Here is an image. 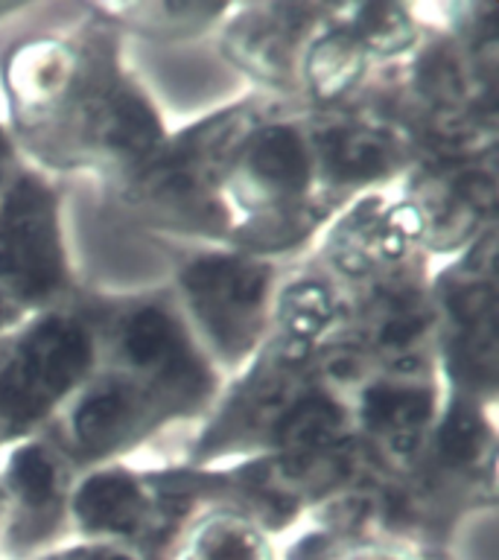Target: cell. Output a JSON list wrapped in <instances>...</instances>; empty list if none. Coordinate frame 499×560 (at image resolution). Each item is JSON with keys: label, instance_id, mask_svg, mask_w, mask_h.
Returning a JSON list of instances; mask_svg holds the SVG:
<instances>
[{"label": "cell", "instance_id": "1", "mask_svg": "<svg viewBox=\"0 0 499 560\" xmlns=\"http://www.w3.org/2000/svg\"><path fill=\"white\" fill-rule=\"evenodd\" d=\"M0 280L30 301L61 283L56 205L35 178H15L0 205Z\"/></svg>", "mask_w": 499, "mask_h": 560}, {"label": "cell", "instance_id": "2", "mask_svg": "<svg viewBox=\"0 0 499 560\" xmlns=\"http://www.w3.org/2000/svg\"><path fill=\"white\" fill-rule=\"evenodd\" d=\"M91 362L85 330L70 322H47L24 341L0 376V418L26 427L50 409Z\"/></svg>", "mask_w": 499, "mask_h": 560}, {"label": "cell", "instance_id": "3", "mask_svg": "<svg viewBox=\"0 0 499 560\" xmlns=\"http://www.w3.org/2000/svg\"><path fill=\"white\" fill-rule=\"evenodd\" d=\"M269 278L252 260H219L196 262L187 275L193 306L205 322L213 339L228 350H245L257 327L263 298Z\"/></svg>", "mask_w": 499, "mask_h": 560}, {"label": "cell", "instance_id": "4", "mask_svg": "<svg viewBox=\"0 0 499 560\" xmlns=\"http://www.w3.org/2000/svg\"><path fill=\"white\" fill-rule=\"evenodd\" d=\"M310 178V152L292 129H269L254 140L240 164V199L275 208L301 192Z\"/></svg>", "mask_w": 499, "mask_h": 560}, {"label": "cell", "instance_id": "5", "mask_svg": "<svg viewBox=\"0 0 499 560\" xmlns=\"http://www.w3.org/2000/svg\"><path fill=\"white\" fill-rule=\"evenodd\" d=\"M79 528L96 540L129 542L140 537L147 525V497L120 472H103L82 485L73 502Z\"/></svg>", "mask_w": 499, "mask_h": 560}, {"label": "cell", "instance_id": "6", "mask_svg": "<svg viewBox=\"0 0 499 560\" xmlns=\"http://www.w3.org/2000/svg\"><path fill=\"white\" fill-rule=\"evenodd\" d=\"M138 418L140 402L135 392L120 383H108L79 402L73 429H77V438L85 446L105 450V446H114L129 435V429L135 427Z\"/></svg>", "mask_w": 499, "mask_h": 560}, {"label": "cell", "instance_id": "7", "mask_svg": "<svg viewBox=\"0 0 499 560\" xmlns=\"http://www.w3.org/2000/svg\"><path fill=\"white\" fill-rule=\"evenodd\" d=\"M73 77V52L56 42L30 44L12 61V85L26 105L56 103L70 88Z\"/></svg>", "mask_w": 499, "mask_h": 560}, {"label": "cell", "instance_id": "8", "mask_svg": "<svg viewBox=\"0 0 499 560\" xmlns=\"http://www.w3.org/2000/svg\"><path fill=\"white\" fill-rule=\"evenodd\" d=\"M175 560H275L269 540L240 516H213L184 540Z\"/></svg>", "mask_w": 499, "mask_h": 560}, {"label": "cell", "instance_id": "9", "mask_svg": "<svg viewBox=\"0 0 499 560\" xmlns=\"http://www.w3.org/2000/svg\"><path fill=\"white\" fill-rule=\"evenodd\" d=\"M324 161L330 164L336 178L365 182L383 175L394 164L392 140L365 129L336 131L324 140Z\"/></svg>", "mask_w": 499, "mask_h": 560}, {"label": "cell", "instance_id": "10", "mask_svg": "<svg viewBox=\"0 0 499 560\" xmlns=\"http://www.w3.org/2000/svg\"><path fill=\"white\" fill-rule=\"evenodd\" d=\"M362 44L348 33L327 35L310 52V79L322 94H339L357 77Z\"/></svg>", "mask_w": 499, "mask_h": 560}, {"label": "cell", "instance_id": "11", "mask_svg": "<svg viewBox=\"0 0 499 560\" xmlns=\"http://www.w3.org/2000/svg\"><path fill=\"white\" fill-rule=\"evenodd\" d=\"M429 415V397L415 388H383L365 400V418L385 432H411Z\"/></svg>", "mask_w": 499, "mask_h": 560}, {"label": "cell", "instance_id": "12", "mask_svg": "<svg viewBox=\"0 0 499 560\" xmlns=\"http://www.w3.org/2000/svg\"><path fill=\"white\" fill-rule=\"evenodd\" d=\"M339 411L327 400H304L283 420V441L292 446H322L339 435Z\"/></svg>", "mask_w": 499, "mask_h": 560}, {"label": "cell", "instance_id": "13", "mask_svg": "<svg viewBox=\"0 0 499 560\" xmlns=\"http://www.w3.org/2000/svg\"><path fill=\"white\" fill-rule=\"evenodd\" d=\"M12 485L15 490L24 497L26 505H50L53 497H56V464L47 458V455L38 450V446H26L21 453L15 455V462H12Z\"/></svg>", "mask_w": 499, "mask_h": 560}, {"label": "cell", "instance_id": "14", "mask_svg": "<svg viewBox=\"0 0 499 560\" xmlns=\"http://www.w3.org/2000/svg\"><path fill=\"white\" fill-rule=\"evenodd\" d=\"M333 306L330 295L315 283H301L283 301V324L292 336H315L324 324L330 322Z\"/></svg>", "mask_w": 499, "mask_h": 560}, {"label": "cell", "instance_id": "15", "mask_svg": "<svg viewBox=\"0 0 499 560\" xmlns=\"http://www.w3.org/2000/svg\"><path fill=\"white\" fill-rule=\"evenodd\" d=\"M357 15V42L376 50H397L409 42V24L394 7H359Z\"/></svg>", "mask_w": 499, "mask_h": 560}, {"label": "cell", "instance_id": "16", "mask_svg": "<svg viewBox=\"0 0 499 560\" xmlns=\"http://www.w3.org/2000/svg\"><path fill=\"white\" fill-rule=\"evenodd\" d=\"M38 560H149L143 551H138L131 542L120 540H91L77 542V546H65L59 551H50Z\"/></svg>", "mask_w": 499, "mask_h": 560}, {"label": "cell", "instance_id": "17", "mask_svg": "<svg viewBox=\"0 0 499 560\" xmlns=\"http://www.w3.org/2000/svg\"><path fill=\"white\" fill-rule=\"evenodd\" d=\"M310 549V546H306ZM292 560H418L409 549L403 546H388V542H359V546H350V549L341 551H327V549H313L301 555L298 551Z\"/></svg>", "mask_w": 499, "mask_h": 560}, {"label": "cell", "instance_id": "18", "mask_svg": "<svg viewBox=\"0 0 499 560\" xmlns=\"http://www.w3.org/2000/svg\"><path fill=\"white\" fill-rule=\"evenodd\" d=\"M444 444H446V453L455 455V458H471L473 453H479V444H481V432H479V423L471 418H453L446 423V432H444Z\"/></svg>", "mask_w": 499, "mask_h": 560}, {"label": "cell", "instance_id": "19", "mask_svg": "<svg viewBox=\"0 0 499 560\" xmlns=\"http://www.w3.org/2000/svg\"><path fill=\"white\" fill-rule=\"evenodd\" d=\"M7 155H9V143L7 138H3V131H0V161H3Z\"/></svg>", "mask_w": 499, "mask_h": 560}]
</instances>
